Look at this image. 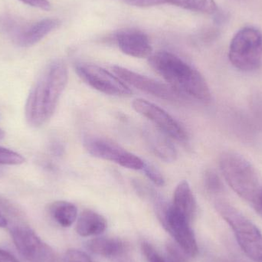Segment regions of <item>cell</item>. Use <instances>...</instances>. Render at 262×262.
Wrapping results in <instances>:
<instances>
[{"instance_id":"7a4b0ae2","label":"cell","mask_w":262,"mask_h":262,"mask_svg":"<svg viewBox=\"0 0 262 262\" xmlns=\"http://www.w3.org/2000/svg\"><path fill=\"white\" fill-rule=\"evenodd\" d=\"M149 64L170 87L182 95L209 104L212 94L204 77L195 68L171 52L161 51L151 55Z\"/></svg>"},{"instance_id":"4fadbf2b","label":"cell","mask_w":262,"mask_h":262,"mask_svg":"<svg viewBox=\"0 0 262 262\" xmlns=\"http://www.w3.org/2000/svg\"><path fill=\"white\" fill-rule=\"evenodd\" d=\"M143 138L151 152L166 163H172L177 159V151L170 137L157 127H147L143 130Z\"/></svg>"},{"instance_id":"ffe728a7","label":"cell","mask_w":262,"mask_h":262,"mask_svg":"<svg viewBox=\"0 0 262 262\" xmlns=\"http://www.w3.org/2000/svg\"><path fill=\"white\" fill-rule=\"evenodd\" d=\"M25 163V158L18 152L0 146V165H20Z\"/></svg>"},{"instance_id":"5b68a950","label":"cell","mask_w":262,"mask_h":262,"mask_svg":"<svg viewBox=\"0 0 262 262\" xmlns=\"http://www.w3.org/2000/svg\"><path fill=\"white\" fill-rule=\"evenodd\" d=\"M229 58L232 64L243 72H252L262 62V33L256 28L240 29L232 38Z\"/></svg>"},{"instance_id":"2e32d148","label":"cell","mask_w":262,"mask_h":262,"mask_svg":"<svg viewBox=\"0 0 262 262\" xmlns=\"http://www.w3.org/2000/svg\"><path fill=\"white\" fill-rule=\"evenodd\" d=\"M107 227V220L103 215L95 211L86 209L78 217L76 232L82 237L95 236L103 233Z\"/></svg>"},{"instance_id":"5bb4252c","label":"cell","mask_w":262,"mask_h":262,"mask_svg":"<svg viewBox=\"0 0 262 262\" xmlns=\"http://www.w3.org/2000/svg\"><path fill=\"white\" fill-rule=\"evenodd\" d=\"M61 25L58 18H44L21 31L15 36V42L21 47H30L41 41Z\"/></svg>"},{"instance_id":"ac0fdd59","label":"cell","mask_w":262,"mask_h":262,"mask_svg":"<svg viewBox=\"0 0 262 262\" xmlns=\"http://www.w3.org/2000/svg\"><path fill=\"white\" fill-rule=\"evenodd\" d=\"M49 212L52 220L61 227H70L76 221L78 209L73 203L56 201L49 206Z\"/></svg>"},{"instance_id":"ba28073f","label":"cell","mask_w":262,"mask_h":262,"mask_svg":"<svg viewBox=\"0 0 262 262\" xmlns=\"http://www.w3.org/2000/svg\"><path fill=\"white\" fill-rule=\"evenodd\" d=\"M160 216L165 229L172 235L182 252L194 258L198 253V246L191 222L183 214L176 210L172 205L160 208Z\"/></svg>"},{"instance_id":"d6986e66","label":"cell","mask_w":262,"mask_h":262,"mask_svg":"<svg viewBox=\"0 0 262 262\" xmlns=\"http://www.w3.org/2000/svg\"><path fill=\"white\" fill-rule=\"evenodd\" d=\"M169 4L205 14H214L218 11L214 0H170Z\"/></svg>"},{"instance_id":"d4e9b609","label":"cell","mask_w":262,"mask_h":262,"mask_svg":"<svg viewBox=\"0 0 262 262\" xmlns=\"http://www.w3.org/2000/svg\"><path fill=\"white\" fill-rule=\"evenodd\" d=\"M127 4L137 7H149V6H160L168 4L170 0H124Z\"/></svg>"},{"instance_id":"8992f818","label":"cell","mask_w":262,"mask_h":262,"mask_svg":"<svg viewBox=\"0 0 262 262\" xmlns=\"http://www.w3.org/2000/svg\"><path fill=\"white\" fill-rule=\"evenodd\" d=\"M83 144L93 157L117 163L123 167L141 170L144 165L145 161L140 157L109 139L89 136L84 139Z\"/></svg>"},{"instance_id":"44dd1931","label":"cell","mask_w":262,"mask_h":262,"mask_svg":"<svg viewBox=\"0 0 262 262\" xmlns=\"http://www.w3.org/2000/svg\"><path fill=\"white\" fill-rule=\"evenodd\" d=\"M141 170L144 172L146 177L152 183L159 186H164L165 179L163 177V174L154 165L144 162V165H143Z\"/></svg>"},{"instance_id":"52a82bcc","label":"cell","mask_w":262,"mask_h":262,"mask_svg":"<svg viewBox=\"0 0 262 262\" xmlns=\"http://www.w3.org/2000/svg\"><path fill=\"white\" fill-rule=\"evenodd\" d=\"M75 72L88 85L101 93L123 98L132 95L130 87L124 81L99 66L78 63L75 66Z\"/></svg>"},{"instance_id":"f546056e","label":"cell","mask_w":262,"mask_h":262,"mask_svg":"<svg viewBox=\"0 0 262 262\" xmlns=\"http://www.w3.org/2000/svg\"><path fill=\"white\" fill-rule=\"evenodd\" d=\"M260 206H261V210H260V213L262 214V192L261 195V202H260Z\"/></svg>"},{"instance_id":"6da1fadb","label":"cell","mask_w":262,"mask_h":262,"mask_svg":"<svg viewBox=\"0 0 262 262\" xmlns=\"http://www.w3.org/2000/svg\"><path fill=\"white\" fill-rule=\"evenodd\" d=\"M68 80V68L61 60H55L46 68L26 101V118L29 124L32 127H41L51 119L67 85Z\"/></svg>"},{"instance_id":"603a6c76","label":"cell","mask_w":262,"mask_h":262,"mask_svg":"<svg viewBox=\"0 0 262 262\" xmlns=\"http://www.w3.org/2000/svg\"><path fill=\"white\" fill-rule=\"evenodd\" d=\"M66 262H94L92 258L82 251L78 249H69L64 257Z\"/></svg>"},{"instance_id":"4316f807","label":"cell","mask_w":262,"mask_h":262,"mask_svg":"<svg viewBox=\"0 0 262 262\" xmlns=\"http://www.w3.org/2000/svg\"><path fill=\"white\" fill-rule=\"evenodd\" d=\"M0 262H19L12 254L7 251L0 249Z\"/></svg>"},{"instance_id":"277c9868","label":"cell","mask_w":262,"mask_h":262,"mask_svg":"<svg viewBox=\"0 0 262 262\" xmlns=\"http://www.w3.org/2000/svg\"><path fill=\"white\" fill-rule=\"evenodd\" d=\"M215 209L232 228L242 250L254 262H262V234L258 228L238 209L225 201H217Z\"/></svg>"},{"instance_id":"8fae6325","label":"cell","mask_w":262,"mask_h":262,"mask_svg":"<svg viewBox=\"0 0 262 262\" xmlns=\"http://www.w3.org/2000/svg\"><path fill=\"white\" fill-rule=\"evenodd\" d=\"M114 73L127 85L135 88L140 92L152 95L165 101L180 102L185 96L174 90L169 84L160 82L155 79L140 75L121 66H115L112 68Z\"/></svg>"},{"instance_id":"cb8c5ba5","label":"cell","mask_w":262,"mask_h":262,"mask_svg":"<svg viewBox=\"0 0 262 262\" xmlns=\"http://www.w3.org/2000/svg\"><path fill=\"white\" fill-rule=\"evenodd\" d=\"M141 249L148 262H167L160 256V254L154 249V246H151L149 243H143Z\"/></svg>"},{"instance_id":"484cf974","label":"cell","mask_w":262,"mask_h":262,"mask_svg":"<svg viewBox=\"0 0 262 262\" xmlns=\"http://www.w3.org/2000/svg\"><path fill=\"white\" fill-rule=\"evenodd\" d=\"M23 3L32 7L38 8L43 10H50L51 4L48 0H21Z\"/></svg>"},{"instance_id":"9a60e30c","label":"cell","mask_w":262,"mask_h":262,"mask_svg":"<svg viewBox=\"0 0 262 262\" xmlns=\"http://www.w3.org/2000/svg\"><path fill=\"white\" fill-rule=\"evenodd\" d=\"M171 205L192 223L196 214V201L189 183L186 180L177 185Z\"/></svg>"},{"instance_id":"9c48e42d","label":"cell","mask_w":262,"mask_h":262,"mask_svg":"<svg viewBox=\"0 0 262 262\" xmlns=\"http://www.w3.org/2000/svg\"><path fill=\"white\" fill-rule=\"evenodd\" d=\"M11 235L21 256L29 262H60L53 249L44 243L29 226H15Z\"/></svg>"},{"instance_id":"83f0119b","label":"cell","mask_w":262,"mask_h":262,"mask_svg":"<svg viewBox=\"0 0 262 262\" xmlns=\"http://www.w3.org/2000/svg\"><path fill=\"white\" fill-rule=\"evenodd\" d=\"M8 221L6 217L0 212V228H4L7 226Z\"/></svg>"},{"instance_id":"4dcf8cb0","label":"cell","mask_w":262,"mask_h":262,"mask_svg":"<svg viewBox=\"0 0 262 262\" xmlns=\"http://www.w3.org/2000/svg\"><path fill=\"white\" fill-rule=\"evenodd\" d=\"M120 262H130V261H121Z\"/></svg>"},{"instance_id":"3957f363","label":"cell","mask_w":262,"mask_h":262,"mask_svg":"<svg viewBox=\"0 0 262 262\" xmlns=\"http://www.w3.org/2000/svg\"><path fill=\"white\" fill-rule=\"evenodd\" d=\"M220 167L229 186L260 213L262 186L252 163L238 152L227 151L220 157Z\"/></svg>"},{"instance_id":"30bf717a","label":"cell","mask_w":262,"mask_h":262,"mask_svg":"<svg viewBox=\"0 0 262 262\" xmlns=\"http://www.w3.org/2000/svg\"><path fill=\"white\" fill-rule=\"evenodd\" d=\"M134 110L147 118L156 127L163 131L168 137L177 141L185 142L189 138L187 131L183 125L166 111L142 98H137L132 103Z\"/></svg>"},{"instance_id":"f1b7e54d","label":"cell","mask_w":262,"mask_h":262,"mask_svg":"<svg viewBox=\"0 0 262 262\" xmlns=\"http://www.w3.org/2000/svg\"><path fill=\"white\" fill-rule=\"evenodd\" d=\"M5 137V133L4 131L2 130L1 128H0V140H2V139L3 138V137Z\"/></svg>"},{"instance_id":"7c38bea8","label":"cell","mask_w":262,"mask_h":262,"mask_svg":"<svg viewBox=\"0 0 262 262\" xmlns=\"http://www.w3.org/2000/svg\"><path fill=\"white\" fill-rule=\"evenodd\" d=\"M116 41L122 52L134 58H149L152 48L147 35L139 30L121 31L116 35Z\"/></svg>"},{"instance_id":"7402d4cb","label":"cell","mask_w":262,"mask_h":262,"mask_svg":"<svg viewBox=\"0 0 262 262\" xmlns=\"http://www.w3.org/2000/svg\"><path fill=\"white\" fill-rule=\"evenodd\" d=\"M204 183L206 189L212 193H218L223 189L221 180L212 170H208L205 173Z\"/></svg>"},{"instance_id":"e0dca14e","label":"cell","mask_w":262,"mask_h":262,"mask_svg":"<svg viewBox=\"0 0 262 262\" xmlns=\"http://www.w3.org/2000/svg\"><path fill=\"white\" fill-rule=\"evenodd\" d=\"M127 245L119 238L101 237L88 243V249L95 255L105 258L122 256L127 252Z\"/></svg>"}]
</instances>
